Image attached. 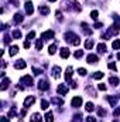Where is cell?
Masks as SVG:
<instances>
[{
    "label": "cell",
    "instance_id": "1",
    "mask_svg": "<svg viewBox=\"0 0 120 122\" xmlns=\"http://www.w3.org/2000/svg\"><path fill=\"white\" fill-rule=\"evenodd\" d=\"M65 40L69 41V43H72L74 46H79V44H81V38H79L75 33H72V31H68V33L65 34Z\"/></svg>",
    "mask_w": 120,
    "mask_h": 122
},
{
    "label": "cell",
    "instance_id": "2",
    "mask_svg": "<svg viewBox=\"0 0 120 122\" xmlns=\"http://www.w3.org/2000/svg\"><path fill=\"white\" fill-rule=\"evenodd\" d=\"M119 30H120V21H116L109 30H107V36L110 37V36H116L117 33H119Z\"/></svg>",
    "mask_w": 120,
    "mask_h": 122
},
{
    "label": "cell",
    "instance_id": "3",
    "mask_svg": "<svg viewBox=\"0 0 120 122\" xmlns=\"http://www.w3.org/2000/svg\"><path fill=\"white\" fill-rule=\"evenodd\" d=\"M54 31L52 30H48V31H44L42 34H41V38L42 40H51V38H54Z\"/></svg>",
    "mask_w": 120,
    "mask_h": 122
},
{
    "label": "cell",
    "instance_id": "4",
    "mask_svg": "<svg viewBox=\"0 0 120 122\" xmlns=\"http://www.w3.org/2000/svg\"><path fill=\"white\" fill-rule=\"evenodd\" d=\"M26 67H27V64H26L24 60H17L14 62V68H16V70H24Z\"/></svg>",
    "mask_w": 120,
    "mask_h": 122
},
{
    "label": "cell",
    "instance_id": "5",
    "mask_svg": "<svg viewBox=\"0 0 120 122\" xmlns=\"http://www.w3.org/2000/svg\"><path fill=\"white\" fill-rule=\"evenodd\" d=\"M38 88H40L41 91H47V90L50 88V84H48V81H47V80H41V81L38 82Z\"/></svg>",
    "mask_w": 120,
    "mask_h": 122
},
{
    "label": "cell",
    "instance_id": "6",
    "mask_svg": "<svg viewBox=\"0 0 120 122\" xmlns=\"http://www.w3.org/2000/svg\"><path fill=\"white\" fill-rule=\"evenodd\" d=\"M35 102V97L34 95H30V97H27L26 99H24V102H23V105L26 107V108H28L31 104H34Z\"/></svg>",
    "mask_w": 120,
    "mask_h": 122
},
{
    "label": "cell",
    "instance_id": "7",
    "mask_svg": "<svg viewBox=\"0 0 120 122\" xmlns=\"http://www.w3.org/2000/svg\"><path fill=\"white\" fill-rule=\"evenodd\" d=\"M57 92H58L60 95H65V94H68V87H66L65 84H60V85L57 87Z\"/></svg>",
    "mask_w": 120,
    "mask_h": 122
},
{
    "label": "cell",
    "instance_id": "8",
    "mask_svg": "<svg viewBox=\"0 0 120 122\" xmlns=\"http://www.w3.org/2000/svg\"><path fill=\"white\" fill-rule=\"evenodd\" d=\"M72 107L74 108H79L81 105H82V98L81 97H75V98H72Z\"/></svg>",
    "mask_w": 120,
    "mask_h": 122
},
{
    "label": "cell",
    "instance_id": "9",
    "mask_svg": "<svg viewBox=\"0 0 120 122\" xmlns=\"http://www.w3.org/2000/svg\"><path fill=\"white\" fill-rule=\"evenodd\" d=\"M24 7H26V13L30 16V14H32V11H34V4L31 3V1H27L26 4H24Z\"/></svg>",
    "mask_w": 120,
    "mask_h": 122
},
{
    "label": "cell",
    "instance_id": "10",
    "mask_svg": "<svg viewBox=\"0 0 120 122\" xmlns=\"http://www.w3.org/2000/svg\"><path fill=\"white\" fill-rule=\"evenodd\" d=\"M21 81H23L24 84H27V85H32V84H34V80H32L31 75H24V77L21 78Z\"/></svg>",
    "mask_w": 120,
    "mask_h": 122
},
{
    "label": "cell",
    "instance_id": "11",
    "mask_svg": "<svg viewBox=\"0 0 120 122\" xmlns=\"http://www.w3.org/2000/svg\"><path fill=\"white\" fill-rule=\"evenodd\" d=\"M86 60H88V62H89V64H96V62L99 61V57H97L96 54H89Z\"/></svg>",
    "mask_w": 120,
    "mask_h": 122
},
{
    "label": "cell",
    "instance_id": "12",
    "mask_svg": "<svg viewBox=\"0 0 120 122\" xmlns=\"http://www.w3.org/2000/svg\"><path fill=\"white\" fill-rule=\"evenodd\" d=\"M13 19H14V23H16V24H20V23L24 20V16H23L21 13H16Z\"/></svg>",
    "mask_w": 120,
    "mask_h": 122
},
{
    "label": "cell",
    "instance_id": "13",
    "mask_svg": "<svg viewBox=\"0 0 120 122\" xmlns=\"http://www.w3.org/2000/svg\"><path fill=\"white\" fill-rule=\"evenodd\" d=\"M52 77H54V78H60L61 77V67L55 65V67L52 68Z\"/></svg>",
    "mask_w": 120,
    "mask_h": 122
},
{
    "label": "cell",
    "instance_id": "14",
    "mask_svg": "<svg viewBox=\"0 0 120 122\" xmlns=\"http://www.w3.org/2000/svg\"><path fill=\"white\" fill-rule=\"evenodd\" d=\"M60 54H61V57H62V58H68V57L71 56V51H69L66 47H64V48H61Z\"/></svg>",
    "mask_w": 120,
    "mask_h": 122
},
{
    "label": "cell",
    "instance_id": "15",
    "mask_svg": "<svg viewBox=\"0 0 120 122\" xmlns=\"http://www.w3.org/2000/svg\"><path fill=\"white\" fill-rule=\"evenodd\" d=\"M9 84H10V80H9V78H3V81H1V87H0V90H1V91H6V90L9 88Z\"/></svg>",
    "mask_w": 120,
    "mask_h": 122
},
{
    "label": "cell",
    "instance_id": "16",
    "mask_svg": "<svg viewBox=\"0 0 120 122\" xmlns=\"http://www.w3.org/2000/svg\"><path fill=\"white\" fill-rule=\"evenodd\" d=\"M72 71H74L72 67H68V68L65 70V80H66V81H69V80L72 78Z\"/></svg>",
    "mask_w": 120,
    "mask_h": 122
},
{
    "label": "cell",
    "instance_id": "17",
    "mask_svg": "<svg viewBox=\"0 0 120 122\" xmlns=\"http://www.w3.org/2000/svg\"><path fill=\"white\" fill-rule=\"evenodd\" d=\"M57 47H58V44L57 43H54V44H51L50 47H48V53L52 56V54H55V51H57Z\"/></svg>",
    "mask_w": 120,
    "mask_h": 122
},
{
    "label": "cell",
    "instance_id": "18",
    "mask_svg": "<svg viewBox=\"0 0 120 122\" xmlns=\"http://www.w3.org/2000/svg\"><path fill=\"white\" fill-rule=\"evenodd\" d=\"M17 53H18V47H17V46H11V47L9 48V54H10V56H16Z\"/></svg>",
    "mask_w": 120,
    "mask_h": 122
},
{
    "label": "cell",
    "instance_id": "19",
    "mask_svg": "<svg viewBox=\"0 0 120 122\" xmlns=\"http://www.w3.org/2000/svg\"><path fill=\"white\" fill-rule=\"evenodd\" d=\"M103 77H105V74H103L102 71H96V72L92 75V78H93V80H102Z\"/></svg>",
    "mask_w": 120,
    "mask_h": 122
},
{
    "label": "cell",
    "instance_id": "20",
    "mask_svg": "<svg viewBox=\"0 0 120 122\" xmlns=\"http://www.w3.org/2000/svg\"><path fill=\"white\" fill-rule=\"evenodd\" d=\"M31 122H42V117L40 114H34L31 117Z\"/></svg>",
    "mask_w": 120,
    "mask_h": 122
},
{
    "label": "cell",
    "instance_id": "21",
    "mask_svg": "<svg viewBox=\"0 0 120 122\" xmlns=\"http://www.w3.org/2000/svg\"><path fill=\"white\" fill-rule=\"evenodd\" d=\"M109 82H110L113 87H117V85H119V78H117V77H110V78H109Z\"/></svg>",
    "mask_w": 120,
    "mask_h": 122
},
{
    "label": "cell",
    "instance_id": "22",
    "mask_svg": "<svg viewBox=\"0 0 120 122\" xmlns=\"http://www.w3.org/2000/svg\"><path fill=\"white\" fill-rule=\"evenodd\" d=\"M117 99H119L117 97H109V98H107V101H109V104H110L112 107H116V104H117Z\"/></svg>",
    "mask_w": 120,
    "mask_h": 122
},
{
    "label": "cell",
    "instance_id": "23",
    "mask_svg": "<svg viewBox=\"0 0 120 122\" xmlns=\"http://www.w3.org/2000/svg\"><path fill=\"white\" fill-rule=\"evenodd\" d=\"M40 13H41L42 16L48 14V13H50V7H47V6H41V7H40Z\"/></svg>",
    "mask_w": 120,
    "mask_h": 122
},
{
    "label": "cell",
    "instance_id": "24",
    "mask_svg": "<svg viewBox=\"0 0 120 122\" xmlns=\"http://www.w3.org/2000/svg\"><path fill=\"white\" fill-rule=\"evenodd\" d=\"M92 47H93V40H92V38H88V40L85 41V48H86V50H90Z\"/></svg>",
    "mask_w": 120,
    "mask_h": 122
},
{
    "label": "cell",
    "instance_id": "25",
    "mask_svg": "<svg viewBox=\"0 0 120 122\" xmlns=\"http://www.w3.org/2000/svg\"><path fill=\"white\" fill-rule=\"evenodd\" d=\"M45 122H54V115H52V112H47V114H45Z\"/></svg>",
    "mask_w": 120,
    "mask_h": 122
},
{
    "label": "cell",
    "instance_id": "26",
    "mask_svg": "<svg viewBox=\"0 0 120 122\" xmlns=\"http://www.w3.org/2000/svg\"><path fill=\"white\" fill-rule=\"evenodd\" d=\"M48 107H50V102L47 99H41V108L45 111V109H48Z\"/></svg>",
    "mask_w": 120,
    "mask_h": 122
},
{
    "label": "cell",
    "instance_id": "27",
    "mask_svg": "<svg viewBox=\"0 0 120 122\" xmlns=\"http://www.w3.org/2000/svg\"><path fill=\"white\" fill-rule=\"evenodd\" d=\"M81 26H82V30L85 31V34H92V30L88 29V24H86V23H82Z\"/></svg>",
    "mask_w": 120,
    "mask_h": 122
},
{
    "label": "cell",
    "instance_id": "28",
    "mask_svg": "<svg viewBox=\"0 0 120 122\" xmlns=\"http://www.w3.org/2000/svg\"><path fill=\"white\" fill-rule=\"evenodd\" d=\"M97 51H99V53H106V44L100 43V44L97 46Z\"/></svg>",
    "mask_w": 120,
    "mask_h": 122
},
{
    "label": "cell",
    "instance_id": "29",
    "mask_svg": "<svg viewBox=\"0 0 120 122\" xmlns=\"http://www.w3.org/2000/svg\"><path fill=\"white\" fill-rule=\"evenodd\" d=\"M85 109H86L88 112H92V111H95V105H93L92 102H88L86 107H85Z\"/></svg>",
    "mask_w": 120,
    "mask_h": 122
},
{
    "label": "cell",
    "instance_id": "30",
    "mask_svg": "<svg viewBox=\"0 0 120 122\" xmlns=\"http://www.w3.org/2000/svg\"><path fill=\"white\" fill-rule=\"evenodd\" d=\"M35 48H37V50H41V48H42V38H38V40L35 41Z\"/></svg>",
    "mask_w": 120,
    "mask_h": 122
},
{
    "label": "cell",
    "instance_id": "31",
    "mask_svg": "<svg viewBox=\"0 0 120 122\" xmlns=\"http://www.w3.org/2000/svg\"><path fill=\"white\" fill-rule=\"evenodd\" d=\"M52 102H54L55 105H62V104H64V101H62L61 98H57V97H54V98H52Z\"/></svg>",
    "mask_w": 120,
    "mask_h": 122
},
{
    "label": "cell",
    "instance_id": "32",
    "mask_svg": "<svg viewBox=\"0 0 120 122\" xmlns=\"http://www.w3.org/2000/svg\"><path fill=\"white\" fill-rule=\"evenodd\" d=\"M112 47H113V50H119L120 48V40H115L113 44H112Z\"/></svg>",
    "mask_w": 120,
    "mask_h": 122
},
{
    "label": "cell",
    "instance_id": "33",
    "mask_svg": "<svg viewBox=\"0 0 120 122\" xmlns=\"http://www.w3.org/2000/svg\"><path fill=\"white\" fill-rule=\"evenodd\" d=\"M11 36H13V38H16V40H17V38H21V33H20L18 30H14Z\"/></svg>",
    "mask_w": 120,
    "mask_h": 122
},
{
    "label": "cell",
    "instance_id": "34",
    "mask_svg": "<svg viewBox=\"0 0 120 122\" xmlns=\"http://www.w3.org/2000/svg\"><path fill=\"white\" fill-rule=\"evenodd\" d=\"M9 117L10 118H14L16 117V107H11V109L9 111Z\"/></svg>",
    "mask_w": 120,
    "mask_h": 122
},
{
    "label": "cell",
    "instance_id": "35",
    "mask_svg": "<svg viewBox=\"0 0 120 122\" xmlns=\"http://www.w3.org/2000/svg\"><path fill=\"white\" fill-rule=\"evenodd\" d=\"M90 17H92L93 20H97V17H99V13H97L96 10H93V11H90Z\"/></svg>",
    "mask_w": 120,
    "mask_h": 122
},
{
    "label": "cell",
    "instance_id": "36",
    "mask_svg": "<svg viewBox=\"0 0 120 122\" xmlns=\"http://www.w3.org/2000/svg\"><path fill=\"white\" fill-rule=\"evenodd\" d=\"M82 57H83V51L82 50H78L75 53V58H82Z\"/></svg>",
    "mask_w": 120,
    "mask_h": 122
},
{
    "label": "cell",
    "instance_id": "37",
    "mask_svg": "<svg viewBox=\"0 0 120 122\" xmlns=\"http://www.w3.org/2000/svg\"><path fill=\"white\" fill-rule=\"evenodd\" d=\"M32 72H34V75H41V74H42V70H40V68H34V67H32Z\"/></svg>",
    "mask_w": 120,
    "mask_h": 122
},
{
    "label": "cell",
    "instance_id": "38",
    "mask_svg": "<svg viewBox=\"0 0 120 122\" xmlns=\"http://www.w3.org/2000/svg\"><path fill=\"white\" fill-rule=\"evenodd\" d=\"M97 115H99V117H105V115H106V111H105L103 108H99V109H97Z\"/></svg>",
    "mask_w": 120,
    "mask_h": 122
},
{
    "label": "cell",
    "instance_id": "39",
    "mask_svg": "<svg viewBox=\"0 0 120 122\" xmlns=\"http://www.w3.org/2000/svg\"><path fill=\"white\" fill-rule=\"evenodd\" d=\"M107 67H109L110 70H113V71H116V70H117V67H116V64H115V62H109V64H107Z\"/></svg>",
    "mask_w": 120,
    "mask_h": 122
},
{
    "label": "cell",
    "instance_id": "40",
    "mask_svg": "<svg viewBox=\"0 0 120 122\" xmlns=\"http://www.w3.org/2000/svg\"><path fill=\"white\" fill-rule=\"evenodd\" d=\"M78 74L82 75V77H85V75H86V70H85V68H79V70H78Z\"/></svg>",
    "mask_w": 120,
    "mask_h": 122
},
{
    "label": "cell",
    "instance_id": "41",
    "mask_svg": "<svg viewBox=\"0 0 120 122\" xmlns=\"http://www.w3.org/2000/svg\"><path fill=\"white\" fill-rule=\"evenodd\" d=\"M35 37V31H30L28 34H27V40H32Z\"/></svg>",
    "mask_w": 120,
    "mask_h": 122
},
{
    "label": "cell",
    "instance_id": "42",
    "mask_svg": "<svg viewBox=\"0 0 120 122\" xmlns=\"http://www.w3.org/2000/svg\"><path fill=\"white\" fill-rule=\"evenodd\" d=\"M72 4H74V9H75V10H76V11H81V6H79V4H78V1H74V3H72Z\"/></svg>",
    "mask_w": 120,
    "mask_h": 122
},
{
    "label": "cell",
    "instance_id": "43",
    "mask_svg": "<svg viewBox=\"0 0 120 122\" xmlns=\"http://www.w3.org/2000/svg\"><path fill=\"white\" fill-rule=\"evenodd\" d=\"M10 3H11L13 6H16V7H18V6H20V1H18V0H10Z\"/></svg>",
    "mask_w": 120,
    "mask_h": 122
},
{
    "label": "cell",
    "instance_id": "44",
    "mask_svg": "<svg viewBox=\"0 0 120 122\" xmlns=\"http://www.w3.org/2000/svg\"><path fill=\"white\" fill-rule=\"evenodd\" d=\"M97 88H99L100 91H106V85H105V84H99V85H97Z\"/></svg>",
    "mask_w": 120,
    "mask_h": 122
},
{
    "label": "cell",
    "instance_id": "45",
    "mask_svg": "<svg viewBox=\"0 0 120 122\" xmlns=\"http://www.w3.org/2000/svg\"><path fill=\"white\" fill-rule=\"evenodd\" d=\"M4 43H6V44H9V43H10V36L4 34Z\"/></svg>",
    "mask_w": 120,
    "mask_h": 122
},
{
    "label": "cell",
    "instance_id": "46",
    "mask_svg": "<svg viewBox=\"0 0 120 122\" xmlns=\"http://www.w3.org/2000/svg\"><path fill=\"white\" fill-rule=\"evenodd\" d=\"M113 115H115V117H120V108H116V109H115Z\"/></svg>",
    "mask_w": 120,
    "mask_h": 122
},
{
    "label": "cell",
    "instance_id": "47",
    "mask_svg": "<svg viewBox=\"0 0 120 122\" xmlns=\"http://www.w3.org/2000/svg\"><path fill=\"white\" fill-rule=\"evenodd\" d=\"M55 16H57V19H58V20H62V13H61V11H57V13H55Z\"/></svg>",
    "mask_w": 120,
    "mask_h": 122
},
{
    "label": "cell",
    "instance_id": "48",
    "mask_svg": "<svg viewBox=\"0 0 120 122\" xmlns=\"http://www.w3.org/2000/svg\"><path fill=\"white\" fill-rule=\"evenodd\" d=\"M86 122H96V119H95L93 117H88V118H86Z\"/></svg>",
    "mask_w": 120,
    "mask_h": 122
},
{
    "label": "cell",
    "instance_id": "49",
    "mask_svg": "<svg viewBox=\"0 0 120 122\" xmlns=\"http://www.w3.org/2000/svg\"><path fill=\"white\" fill-rule=\"evenodd\" d=\"M100 27H103V24H102V23H99V21H97V23H95V29H100Z\"/></svg>",
    "mask_w": 120,
    "mask_h": 122
},
{
    "label": "cell",
    "instance_id": "50",
    "mask_svg": "<svg viewBox=\"0 0 120 122\" xmlns=\"http://www.w3.org/2000/svg\"><path fill=\"white\" fill-rule=\"evenodd\" d=\"M0 122H10V121H9L7 117H1V118H0Z\"/></svg>",
    "mask_w": 120,
    "mask_h": 122
},
{
    "label": "cell",
    "instance_id": "51",
    "mask_svg": "<svg viewBox=\"0 0 120 122\" xmlns=\"http://www.w3.org/2000/svg\"><path fill=\"white\" fill-rule=\"evenodd\" d=\"M24 48H30V41H28V40L24 43Z\"/></svg>",
    "mask_w": 120,
    "mask_h": 122
},
{
    "label": "cell",
    "instance_id": "52",
    "mask_svg": "<svg viewBox=\"0 0 120 122\" xmlns=\"http://www.w3.org/2000/svg\"><path fill=\"white\" fill-rule=\"evenodd\" d=\"M71 87H72V88H76V82H75V81H71Z\"/></svg>",
    "mask_w": 120,
    "mask_h": 122
},
{
    "label": "cell",
    "instance_id": "53",
    "mask_svg": "<svg viewBox=\"0 0 120 122\" xmlns=\"http://www.w3.org/2000/svg\"><path fill=\"white\" fill-rule=\"evenodd\" d=\"M117 58H119V60H120V53H119V54H117Z\"/></svg>",
    "mask_w": 120,
    "mask_h": 122
},
{
    "label": "cell",
    "instance_id": "54",
    "mask_svg": "<svg viewBox=\"0 0 120 122\" xmlns=\"http://www.w3.org/2000/svg\"><path fill=\"white\" fill-rule=\"evenodd\" d=\"M48 1H57V0H48Z\"/></svg>",
    "mask_w": 120,
    "mask_h": 122
},
{
    "label": "cell",
    "instance_id": "55",
    "mask_svg": "<svg viewBox=\"0 0 120 122\" xmlns=\"http://www.w3.org/2000/svg\"><path fill=\"white\" fill-rule=\"evenodd\" d=\"M113 122H117V121H113Z\"/></svg>",
    "mask_w": 120,
    "mask_h": 122
}]
</instances>
